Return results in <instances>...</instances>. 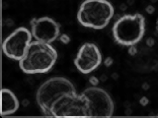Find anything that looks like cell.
Wrapping results in <instances>:
<instances>
[{
	"label": "cell",
	"mask_w": 158,
	"mask_h": 118,
	"mask_svg": "<svg viewBox=\"0 0 158 118\" xmlns=\"http://www.w3.org/2000/svg\"><path fill=\"white\" fill-rule=\"evenodd\" d=\"M56 60L57 51L51 43L32 41L26 55L19 61V67L26 74L47 73Z\"/></svg>",
	"instance_id": "cell-1"
},
{
	"label": "cell",
	"mask_w": 158,
	"mask_h": 118,
	"mask_svg": "<svg viewBox=\"0 0 158 118\" xmlns=\"http://www.w3.org/2000/svg\"><path fill=\"white\" fill-rule=\"evenodd\" d=\"M115 14L108 0H84L79 7L77 20L83 27L94 30L106 28Z\"/></svg>",
	"instance_id": "cell-2"
},
{
	"label": "cell",
	"mask_w": 158,
	"mask_h": 118,
	"mask_svg": "<svg viewBox=\"0 0 158 118\" xmlns=\"http://www.w3.org/2000/svg\"><path fill=\"white\" fill-rule=\"evenodd\" d=\"M115 41L123 46L135 45L145 33V18L140 13L123 15L115 22L112 29Z\"/></svg>",
	"instance_id": "cell-3"
},
{
	"label": "cell",
	"mask_w": 158,
	"mask_h": 118,
	"mask_svg": "<svg viewBox=\"0 0 158 118\" xmlns=\"http://www.w3.org/2000/svg\"><path fill=\"white\" fill-rule=\"evenodd\" d=\"M73 83L63 77H53L44 82L37 91L36 100L44 115L51 116L52 105L69 93H75Z\"/></svg>",
	"instance_id": "cell-4"
},
{
	"label": "cell",
	"mask_w": 158,
	"mask_h": 118,
	"mask_svg": "<svg viewBox=\"0 0 158 118\" xmlns=\"http://www.w3.org/2000/svg\"><path fill=\"white\" fill-rule=\"evenodd\" d=\"M86 101L89 117H110L115 110V104L111 96L102 88L92 86L81 92Z\"/></svg>",
	"instance_id": "cell-5"
},
{
	"label": "cell",
	"mask_w": 158,
	"mask_h": 118,
	"mask_svg": "<svg viewBox=\"0 0 158 118\" xmlns=\"http://www.w3.org/2000/svg\"><path fill=\"white\" fill-rule=\"evenodd\" d=\"M33 34L27 28L20 27L13 31L2 43L3 53L8 58L20 61L26 55Z\"/></svg>",
	"instance_id": "cell-6"
},
{
	"label": "cell",
	"mask_w": 158,
	"mask_h": 118,
	"mask_svg": "<svg viewBox=\"0 0 158 118\" xmlns=\"http://www.w3.org/2000/svg\"><path fill=\"white\" fill-rule=\"evenodd\" d=\"M51 116H88L86 101L81 93H69L52 105Z\"/></svg>",
	"instance_id": "cell-7"
},
{
	"label": "cell",
	"mask_w": 158,
	"mask_h": 118,
	"mask_svg": "<svg viewBox=\"0 0 158 118\" xmlns=\"http://www.w3.org/2000/svg\"><path fill=\"white\" fill-rule=\"evenodd\" d=\"M102 63V54L99 47L95 43L85 42L74 58V64L79 72L82 74H89L100 66Z\"/></svg>",
	"instance_id": "cell-8"
},
{
	"label": "cell",
	"mask_w": 158,
	"mask_h": 118,
	"mask_svg": "<svg viewBox=\"0 0 158 118\" xmlns=\"http://www.w3.org/2000/svg\"><path fill=\"white\" fill-rule=\"evenodd\" d=\"M31 27L33 38L38 41L52 43L56 41L60 34V25L48 16L32 19Z\"/></svg>",
	"instance_id": "cell-9"
},
{
	"label": "cell",
	"mask_w": 158,
	"mask_h": 118,
	"mask_svg": "<svg viewBox=\"0 0 158 118\" xmlns=\"http://www.w3.org/2000/svg\"><path fill=\"white\" fill-rule=\"evenodd\" d=\"M1 96H2L1 114L3 116L11 115L19 109L20 102L16 95L12 91L4 88L1 91Z\"/></svg>",
	"instance_id": "cell-10"
},
{
	"label": "cell",
	"mask_w": 158,
	"mask_h": 118,
	"mask_svg": "<svg viewBox=\"0 0 158 118\" xmlns=\"http://www.w3.org/2000/svg\"><path fill=\"white\" fill-rule=\"evenodd\" d=\"M128 53H130L131 55H135L136 53V48L135 47V45L130 46V48H128Z\"/></svg>",
	"instance_id": "cell-11"
},
{
	"label": "cell",
	"mask_w": 158,
	"mask_h": 118,
	"mask_svg": "<svg viewBox=\"0 0 158 118\" xmlns=\"http://www.w3.org/2000/svg\"><path fill=\"white\" fill-rule=\"evenodd\" d=\"M105 65L107 66V67H109V66H111L112 65V63H113V59L111 58V57H108L106 60H105Z\"/></svg>",
	"instance_id": "cell-12"
},
{
	"label": "cell",
	"mask_w": 158,
	"mask_h": 118,
	"mask_svg": "<svg viewBox=\"0 0 158 118\" xmlns=\"http://www.w3.org/2000/svg\"><path fill=\"white\" fill-rule=\"evenodd\" d=\"M90 82H91V84H92V86H97V85H98V83H99L98 79H97L96 77H92V78L90 79Z\"/></svg>",
	"instance_id": "cell-13"
},
{
	"label": "cell",
	"mask_w": 158,
	"mask_h": 118,
	"mask_svg": "<svg viewBox=\"0 0 158 118\" xmlns=\"http://www.w3.org/2000/svg\"><path fill=\"white\" fill-rule=\"evenodd\" d=\"M147 102H148V100H147L146 97H142L141 100H140L141 105H146V104H147Z\"/></svg>",
	"instance_id": "cell-14"
},
{
	"label": "cell",
	"mask_w": 158,
	"mask_h": 118,
	"mask_svg": "<svg viewBox=\"0 0 158 118\" xmlns=\"http://www.w3.org/2000/svg\"><path fill=\"white\" fill-rule=\"evenodd\" d=\"M146 11H147V13H153L154 12V8H153L152 6H147Z\"/></svg>",
	"instance_id": "cell-15"
},
{
	"label": "cell",
	"mask_w": 158,
	"mask_h": 118,
	"mask_svg": "<svg viewBox=\"0 0 158 118\" xmlns=\"http://www.w3.org/2000/svg\"><path fill=\"white\" fill-rule=\"evenodd\" d=\"M153 43H154V41H153V39L152 38H149V39H148V41H147V45H153Z\"/></svg>",
	"instance_id": "cell-16"
}]
</instances>
